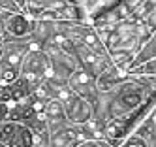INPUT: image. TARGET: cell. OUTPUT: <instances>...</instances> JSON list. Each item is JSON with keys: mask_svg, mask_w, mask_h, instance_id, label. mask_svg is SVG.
Here are the masks:
<instances>
[{"mask_svg": "<svg viewBox=\"0 0 156 147\" xmlns=\"http://www.w3.org/2000/svg\"><path fill=\"white\" fill-rule=\"evenodd\" d=\"M149 94V87L143 85L137 79H126L122 81L113 93H111L109 98V111H107V121L109 119H117L122 115H128L133 109H137L145 98Z\"/></svg>", "mask_w": 156, "mask_h": 147, "instance_id": "obj_1", "label": "cell"}, {"mask_svg": "<svg viewBox=\"0 0 156 147\" xmlns=\"http://www.w3.org/2000/svg\"><path fill=\"white\" fill-rule=\"evenodd\" d=\"M51 74V59L41 45L30 42V49L25 55V61L21 64V81L27 85V89L34 90L43 79H47Z\"/></svg>", "mask_w": 156, "mask_h": 147, "instance_id": "obj_2", "label": "cell"}, {"mask_svg": "<svg viewBox=\"0 0 156 147\" xmlns=\"http://www.w3.org/2000/svg\"><path fill=\"white\" fill-rule=\"evenodd\" d=\"M62 104H64V111H66V117L72 124H83L87 121H90L94 117V106L90 100H87L79 94H75L73 90L70 89L62 98Z\"/></svg>", "mask_w": 156, "mask_h": 147, "instance_id": "obj_3", "label": "cell"}, {"mask_svg": "<svg viewBox=\"0 0 156 147\" xmlns=\"http://www.w3.org/2000/svg\"><path fill=\"white\" fill-rule=\"evenodd\" d=\"M2 141L9 147H34V134L27 123L6 121L0 127Z\"/></svg>", "mask_w": 156, "mask_h": 147, "instance_id": "obj_4", "label": "cell"}, {"mask_svg": "<svg viewBox=\"0 0 156 147\" xmlns=\"http://www.w3.org/2000/svg\"><path fill=\"white\" fill-rule=\"evenodd\" d=\"M68 87L73 90L75 94H79L87 100L94 102L96 96H98V87H96V75H92L90 72L83 70L79 66L77 70L70 75L68 79Z\"/></svg>", "mask_w": 156, "mask_h": 147, "instance_id": "obj_5", "label": "cell"}, {"mask_svg": "<svg viewBox=\"0 0 156 147\" xmlns=\"http://www.w3.org/2000/svg\"><path fill=\"white\" fill-rule=\"evenodd\" d=\"M36 19L25 13V11H15L9 13L6 19V30L9 34V38H19V40H30V34L34 30Z\"/></svg>", "mask_w": 156, "mask_h": 147, "instance_id": "obj_6", "label": "cell"}, {"mask_svg": "<svg viewBox=\"0 0 156 147\" xmlns=\"http://www.w3.org/2000/svg\"><path fill=\"white\" fill-rule=\"evenodd\" d=\"M45 121H47V127H49V132L55 134L58 130H64L70 127V121L66 117V111H64V104L60 98H49L47 104H45Z\"/></svg>", "mask_w": 156, "mask_h": 147, "instance_id": "obj_7", "label": "cell"}, {"mask_svg": "<svg viewBox=\"0 0 156 147\" xmlns=\"http://www.w3.org/2000/svg\"><path fill=\"white\" fill-rule=\"evenodd\" d=\"M152 59H156V38L154 36H149V38L141 40L136 55H133V61L130 64V72L133 70V68H137V66L149 62Z\"/></svg>", "mask_w": 156, "mask_h": 147, "instance_id": "obj_8", "label": "cell"}, {"mask_svg": "<svg viewBox=\"0 0 156 147\" xmlns=\"http://www.w3.org/2000/svg\"><path fill=\"white\" fill-rule=\"evenodd\" d=\"M21 77V70L0 59V85H12Z\"/></svg>", "mask_w": 156, "mask_h": 147, "instance_id": "obj_9", "label": "cell"}, {"mask_svg": "<svg viewBox=\"0 0 156 147\" xmlns=\"http://www.w3.org/2000/svg\"><path fill=\"white\" fill-rule=\"evenodd\" d=\"M119 147H149V143H147V140H145V138H141L139 134L132 132L130 136H126L124 141H122Z\"/></svg>", "mask_w": 156, "mask_h": 147, "instance_id": "obj_10", "label": "cell"}, {"mask_svg": "<svg viewBox=\"0 0 156 147\" xmlns=\"http://www.w3.org/2000/svg\"><path fill=\"white\" fill-rule=\"evenodd\" d=\"M12 121V102L9 100H0V123Z\"/></svg>", "mask_w": 156, "mask_h": 147, "instance_id": "obj_11", "label": "cell"}, {"mask_svg": "<svg viewBox=\"0 0 156 147\" xmlns=\"http://www.w3.org/2000/svg\"><path fill=\"white\" fill-rule=\"evenodd\" d=\"M75 147H115V145H111L107 140H85L79 141Z\"/></svg>", "mask_w": 156, "mask_h": 147, "instance_id": "obj_12", "label": "cell"}, {"mask_svg": "<svg viewBox=\"0 0 156 147\" xmlns=\"http://www.w3.org/2000/svg\"><path fill=\"white\" fill-rule=\"evenodd\" d=\"M0 9L8 11V13H15V11H21V8L17 6L15 0H0Z\"/></svg>", "mask_w": 156, "mask_h": 147, "instance_id": "obj_13", "label": "cell"}, {"mask_svg": "<svg viewBox=\"0 0 156 147\" xmlns=\"http://www.w3.org/2000/svg\"><path fill=\"white\" fill-rule=\"evenodd\" d=\"M147 143H149V147H156V136L149 138V140H147Z\"/></svg>", "mask_w": 156, "mask_h": 147, "instance_id": "obj_14", "label": "cell"}, {"mask_svg": "<svg viewBox=\"0 0 156 147\" xmlns=\"http://www.w3.org/2000/svg\"><path fill=\"white\" fill-rule=\"evenodd\" d=\"M0 147H9V145H6L4 141H0Z\"/></svg>", "mask_w": 156, "mask_h": 147, "instance_id": "obj_15", "label": "cell"}, {"mask_svg": "<svg viewBox=\"0 0 156 147\" xmlns=\"http://www.w3.org/2000/svg\"><path fill=\"white\" fill-rule=\"evenodd\" d=\"M152 117H154V123H156V109L152 111Z\"/></svg>", "mask_w": 156, "mask_h": 147, "instance_id": "obj_16", "label": "cell"}, {"mask_svg": "<svg viewBox=\"0 0 156 147\" xmlns=\"http://www.w3.org/2000/svg\"><path fill=\"white\" fill-rule=\"evenodd\" d=\"M0 57H2V42H0Z\"/></svg>", "mask_w": 156, "mask_h": 147, "instance_id": "obj_17", "label": "cell"}, {"mask_svg": "<svg viewBox=\"0 0 156 147\" xmlns=\"http://www.w3.org/2000/svg\"><path fill=\"white\" fill-rule=\"evenodd\" d=\"M152 36H154V38H156V30H154V32H152Z\"/></svg>", "mask_w": 156, "mask_h": 147, "instance_id": "obj_18", "label": "cell"}, {"mask_svg": "<svg viewBox=\"0 0 156 147\" xmlns=\"http://www.w3.org/2000/svg\"><path fill=\"white\" fill-rule=\"evenodd\" d=\"M68 2H70V4H73V0H68Z\"/></svg>", "mask_w": 156, "mask_h": 147, "instance_id": "obj_19", "label": "cell"}]
</instances>
